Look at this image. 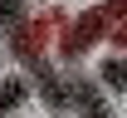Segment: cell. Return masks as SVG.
<instances>
[{
    "label": "cell",
    "mask_w": 127,
    "mask_h": 118,
    "mask_svg": "<svg viewBox=\"0 0 127 118\" xmlns=\"http://www.w3.org/2000/svg\"><path fill=\"white\" fill-rule=\"evenodd\" d=\"M122 15H127V10H117V5H98V10H88L73 30L64 34V59H78L98 34H103V25H108V20H122Z\"/></svg>",
    "instance_id": "obj_1"
},
{
    "label": "cell",
    "mask_w": 127,
    "mask_h": 118,
    "mask_svg": "<svg viewBox=\"0 0 127 118\" xmlns=\"http://www.w3.org/2000/svg\"><path fill=\"white\" fill-rule=\"evenodd\" d=\"M68 99L78 103V113H83V118H117L108 103H103V89H98L88 74H68Z\"/></svg>",
    "instance_id": "obj_2"
},
{
    "label": "cell",
    "mask_w": 127,
    "mask_h": 118,
    "mask_svg": "<svg viewBox=\"0 0 127 118\" xmlns=\"http://www.w3.org/2000/svg\"><path fill=\"white\" fill-rule=\"evenodd\" d=\"M98 79H103V89L127 94V59H122V54H108V59L98 64Z\"/></svg>",
    "instance_id": "obj_3"
},
{
    "label": "cell",
    "mask_w": 127,
    "mask_h": 118,
    "mask_svg": "<svg viewBox=\"0 0 127 118\" xmlns=\"http://www.w3.org/2000/svg\"><path fill=\"white\" fill-rule=\"evenodd\" d=\"M25 94H30V89H25V79H0V118L15 113L20 103H25Z\"/></svg>",
    "instance_id": "obj_4"
},
{
    "label": "cell",
    "mask_w": 127,
    "mask_h": 118,
    "mask_svg": "<svg viewBox=\"0 0 127 118\" xmlns=\"http://www.w3.org/2000/svg\"><path fill=\"white\" fill-rule=\"evenodd\" d=\"M112 44H117V49H122V44H127V30H112Z\"/></svg>",
    "instance_id": "obj_5"
}]
</instances>
